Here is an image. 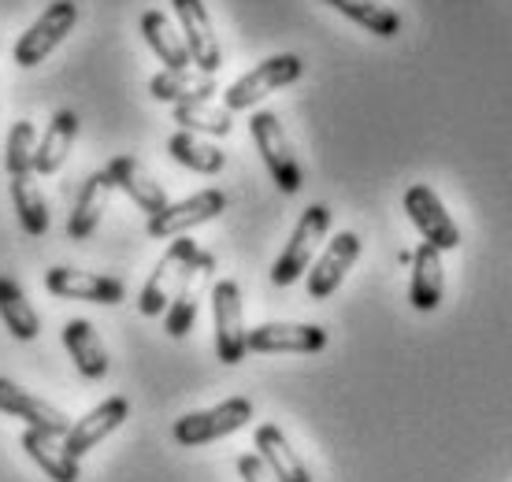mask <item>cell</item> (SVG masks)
Listing matches in <instances>:
<instances>
[{"mask_svg":"<svg viewBox=\"0 0 512 482\" xmlns=\"http://www.w3.org/2000/svg\"><path fill=\"white\" fill-rule=\"evenodd\" d=\"M327 230H331V208L327 204H308L305 212H301V219H297L290 241H286V249L271 264V282L275 286H294L308 271L312 256L320 249V241L327 238Z\"/></svg>","mask_w":512,"mask_h":482,"instance_id":"obj_1","label":"cell"},{"mask_svg":"<svg viewBox=\"0 0 512 482\" xmlns=\"http://www.w3.org/2000/svg\"><path fill=\"white\" fill-rule=\"evenodd\" d=\"M78 23V4L75 0H52L49 8L26 26V34L15 41V64L19 67H38L45 64L52 52L60 49V41L75 30Z\"/></svg>","mask_w":512,"mask_h":482,"instance_id":"obj_2","label":"cell"},{"mask_svg":"<svg viewBox=\"0 0 512 482\" xmlns=\"http://www.w3.org/2000/svg\"><path fill=\"white\" fill-rule=\"evenodd\" d=\"M249 130H253L256 149H260L264 164H268L271 182H275L282 193L294 197V193L305 186V171L297 164V153H294V145H290V138H286V130H282L279 115L256 112L253 119H249Z\"/></svg>","mask_w":512,"mask_h":482,"instance_id":"obj_3","label":"cell"},{"mask_svg":"<svg viewBox=\"0 0 512 482\" xmlns=\"http://www.w3.org/2000/svg\"><path fill=\"white\" fill-rule=\"evenodd\" d=\"M249 419H253V401H249V397H227V401H219L216 408L182 416L179 423L171 427V438H175L182 449H197V445L219 442V438H227V434L242 431Z\"/></svg>","mask_w":512,"mask_h":482,"instance_id":"obj_4","label":"cell"},{"mask_svg":"<svg viewBox=\"0 0 512 482\" xmlns=\"http://www.w3.org/2000/svg\"><path fill=\"white\" fill-rule=\"evenodd\" d=\"M197 256V241L193 238H175L171 245H167V253L156 260V267L149 271V282L141 286V297H138V312L145 319L153 316H164L167 305H171V297H175V290L182 286V279H186V267H190V260Z\"/></svg>","mask_w":512,"mask_h":482,"instance_id":"obj_5","label":"cell"},{"mask_svg":"<svg viewBox=\"0 0 512 482\" xmlns=\"http://www.w3.org/2000/svg\"><path fill=\"white\" fill-rule=\"evenodd\" d=\"M301 75H305L301 56H294V52L268 56V60H264V64H256L249 75H242L238 82H231V89L223 93V101H227L223 108H231V112H245V108H253L256 101H264L268 93L297 82Z\"/></svg>","mask_w":512,"mask_h":482,"instance_id":"obj_6","label":"cell"},{"mask_svg":"<svg viewBox=\"0 0 512 482\" xmlns=\"http://www.w3.org/2000/svg\"><path fill=\"white\" fill-rule=\"evenodd\" d=\"M212 319H216V356L223 364H242L249 353V330H245L242 290L234 279H219L212 286Z\"/></svg>","mask_w":512,"mask_h":482,"instance_id":"obj_7","label":"cell"},{"mask_svg":"<svg viewBox=\"0 0 512 482\" xmlns=\"http://www.w3.org/2000/svg\"><path fill=\"white\" fill-rule=\"evenodd\" d=\"M45 290L60 301H90V305H119L127 301V286L116 275L101 271H75V267H49Z\"/></svg>","mask_w":512,"mask_h":482,"instance_id":"obj_8","label":"cell"},{"mask_svg":"<svg viewBox=\"0 0 512 482\" xmlns=\"http://www.w3.org/2000/svg\"><path fill=\"white\" fill-rule=\"evenodd\" d=\"M405 212H409L412 227L420 230V238L427 245H435L438 253H449V249L461 245V227L453 223L446 204L438 201V193L431 186H423V182L409 186L405 190Z\"/></svg>","mask_w":512,"mask_h":482,"instance_id":"obj_9","label":"cell"},{"mask_svg":"<svg viewBox=\"0 0 512 482\" xmlns=\"http://www.w3.org/2000/svg\"><path fill=\"white\" fill-rule=\"evenodd\" d=\"M223 212H227V193L223 190H201V193H193V197H186V201H179V204L167 201L164 212L149 216V238H156V241L179 238V234L201 227V223L223 216Z\"/></svg>","mask_w":512,"mask_h":482,"instance_id":"obj_10","label":"cell"},{"mask_svg":"<svg viewBox=\"0 0 512 482\" xmlns=\"http://www.w3.org/2000/svg\"><path fill=\"white\" fill-rule=\"evenodd\" d=\"M212 271H216V256L197 249V256H193L190 267H186V279H182V286L175 290V297H171V305H167V312H164V330L171 338H186L193 330L197 305H201V297H205Z\"/></svg>","mask_w":512,"mask_h":482,"instance_id":"obj_11","label":"cell"},{"mask_svg":"<svg viewBox=\"0 0 512 482\" xmlns=\"http://www.w3.org/2000/svg\"><path fill=\"white\" fill-rule=\"evenodd\" d=\"M360 249H364V241H360L353 230H338V234L327 241L323 256L312 264V271H308V297H312V301H327V297L342 286V279L349 275V267L360 260Z\"/></svg>","mask_w":512,"mask_h":482,"instance_id":"obj_12","label":"cell"},{"mask_svg":"<svg viewBox=\"0 0 512 482\" xmlns=\"http://www.w3.org/2000/svg\"><path fill=\"white\" fill-rule=\"evenodd\" d=\"M127 416H130V401L127 397H104L101 405L97 408H90L82 419H75L71 427H67V434H64V445H67V453L71 457H86L90 449H97V445L108 438V434H116L123 423H127Z\"/></svg>","mask_w":512,"mask_h":482,"instance_id":"obj_13","label":"cell"},{"mask_svg":"<svg viewBox=\"0 0 512 482\" xmlns=\"http://www.w3.org/2000/svg\"><path fill=\"white\" fill-rule=\"evenodd\" d=\"M171 8L179 15L182 41H186L190 60L197 64V71L216 75L219 67H223V52H219V41H216V30H212V19H208L205 0H171Z\"/></svg>","mask_w":512,"mask_h":482,"instance_id":"obj_14","label":"cell"},{"mask_svg":"<svg viewBox=\"0 0 512 482\" xmlns=\"http://www.w3.org/2000/svg\"><path fill=\"white\" fill-rule=\"evenodd\" d=\"M245 345L249 353H320L327 349V330L320 323H260Z\"/></svg>","mask_w":512,"mask_h":482,"instance_id":"obj_15","label":"cell"},{"mask_svg":"<svg viewBox=\"0 0 512 482\" xmlns=\"http://www.w3.org/2000/svg\"><path fill=\"white\" fill-rule=\"evenodd\" d=\"M0 412H8V416L23 419L26 427H38V431L49 434H67V427H71V419L60 408L49 405L45 397H34L30 390H23L19 382L4 379V375H0Z\"/></svg>","mask_w":512,"mask_h":482,"instance_id":"obj_16","label":"cell"},{"mask_svg":"<svg viewBox=\"0 0 512 482\" xmlns=\"http://www.w3.org/2000/svg\"><path fill=\"white\" fill-rule=\"evenodd\" d=\"M104 175H108V182H112V190L127 193L130 201L138 204L145 216H156V212H164L167 208L164 186H160V182H156V178L149 175L134 156H116V160H108Z\"/></svg>","mask_w":512,"mask_h":482,"instance_id":"obj_17","label":"cell"},{"mask_svg":"<svg viewBox=\"0 0 512 482\" xmlns=\"http://www.w3.org/2000/svg\"><path fill=\"white\" fill-rule=\"evenodd\" d=\"M19 445L26 449V457L34 460L52 482H78L82 479V468H78V457H71L64 445V434H49L38 431V427H26Z\"/></svg>","mask_w":512,"mask_h":482,"instance_id":"obj_18","label":"cell"},{"mask_svg":"<svg viewBox=\"0 0 512 482\" xmlns=\"http://www.w3.org/2000/svg\"><path fill=\"white\" fill-rule=\"evenodd\" d=\"M64 349L67 356L75 360V368L82 379H104L112 360H108V345L101 342V334L93 327L90 319H67L64 323Z\"/></svg>","mask_w":512,"mask_h":482,"instance_id":"obj_19","label":"cell"},{"mask_svg":"<svg viewBox=\"0 0 512 482\" xmlns=\"http://www.w3.org/2000/svg\"><path fill=\"white\" fill-rule=\"evenodd\" d=\"M216 75L190 71V67H167L160 75L149 78V93L164 104H190V101H212L216 93Z\"/></svg>","mask_w":512,"mask_h":482,"instance_id":"obj_20","label":"cell"},{"mask_svg":"<svg viewBox=\"0 0 512 482\" xmlns=\"http://www.w3.org/2000/svg\"><path fill=\"white\" fill-rule=\"evenodd\" d=\"M442 290H446V275H442V253L435 245L423 241L412 253V282H409V301L416 312H435L442 305Z\"/></svg>","mask_w":512,"mask_h":482,"instance_id":"obj_21","label":"cell"},{"mask_svg":"<svg viewBox=\"0 0 512 482\" xmlns=\"http://www.w3.org/2000/svg\"><path fill=\"white\" fill-rule=\"evenodd\" d=\"M108 197H112V182H108V175H104V171H93V175L86 178L82 193H78L75 212H71V219H67V238L90 241L93 234H97V227H101Z\"/></svg>","mask_w":512,"mask_h":482,"instance_id":"obj_22","label":"cell"},{"mask_svg":"<svg viewBox=\"0 0 512 482\" xmlns=\"http://www.w3.org/2000/svg\"><path fill=\"white\" fill-rule=\"evenodd\" d=\"M256 453L264 457L271 471H275V479L279 482H312L308 475L305 460L294 453V445L286 442V434L275 427V423H264V427H256Z\"/></svg>","mask_w":512,"mask_h":482,"instance_id":"obj_23","label":"cell"},{"mask_svg":"<svg viewBox=\"0 0 512 482\" xmlns=\"http://www.w3.org/2000/svg\"><path fill=\"white\" fill-rule=\"evenodd\" d=\"M75 134H78V115L75 112L52 115L45 138H41L38 149H34V175H56V171L64 167L71 145H75Z\"/></svg>","mask_w":512,"mask_h":482,"instance_id":"obj_24","label":"cell"},{"mask_svg":"<svg viewBox=\"0 0 512 482\" xmlns=\"http://www.w3.org/2000/svg\"><path fill=\"white\" fill-rule=\"evenodd\" d=\"M0 323L8 327V334H12L15 342H34L41 334V319L34 312V305L26 301L19 282L4 279V275H0Z\"/></svg>","mask_w":512,"mask_h":482,"instance_id":"obj_25","label":"cell"},{"mask_svg":"<svg viewBox=\"0 0 512 482\" xmlns=\"http://www.w3.org/2000/svg\"><path fill=\"white\" fill-rule=\"evenodd\" d=\"M141 38H145V45L160 56V64L167 67H190V49H186V41L175 34V26H171V19H167L164 12H156V8H149V12L141 15Z\"/></svg>","mask_w":512,"mask_h":482,"instance_id":"obj_26","label":"cell"},{"mask_svg":"<svg viewBox=\"0 0 512 482\" xmlns=\"http://www.w3.org/2000/svg\"><path fill=\"white\" fill-rule=\"evenodd\" d=\"M167 156H171L175 164L197 171V175H219V171L227 167V156L219 153L216 145H208L205 138H197L193 130H175V134L167 138Z\"/></svg>","mask_w":512,"mask_h":482,"instance_id":"obj_27","label":"cell"},{"mask_svg":"<svg viewBox=\"0 0 512 482\" xmlns=\"http://www.w3.org/2000/svg\"><path fill=\"white\" fill-rule=\"evenodd\" d=\"M12 204H15V216H19V227L30 238L49 234V204H45V193L34 182V171L30 175H12Z\"/></svg>","mask_w":512,"mask_h":482,"instance_id":"obj_28","label":"cell"},{"mask_svg":"<svg viewBox=\"0 0 512 482\" xmlns=\"http://www.w3.org/2000/svg\"><path fill=\"white\" fill-rule=\"evenodd\" d=\"M327 4L346 19H353L357 26H364L375 38H397L401 34V15L379 4V0H327Z\"/></svg>","mask_w":512,"mask_h":482,"instance_id":"obj_29","label":"cell"},{"mask_svg":"<svg viewBox=\"0 0 512 482\" xmlns=\"http://www.w3.org/2000/svg\"><path fill=\"white\" fill-rule=\"evenodd\" d=\"M231 108H219L212 101H190V104H175V123L182 130H193V134H212V138H227L234 130Z\"/></svg>","mask_w":512,"mask_h":482,"instance_id":"obj_30","label":"cell"},{"mask_svg":"<svg viewBox=\"0 0 512 482\" xmlns=\"http://www.w3.org/2000/svg\"><path fill=\"white\" fill-rule=\"evenodd\" d=\"M34 149H38V130L34 123L19 119L8 134V149H4V171L8 175H30L34 171Z\"/></svg>","mask_w":512,"mask_h":482,"instance_id":"obj_31","label":"cell"},{"mask_svg":"<svg viewBox=\"0 0 512 482\" xmlns=\"http://www.w3.org/2000/svg\"><path fill=\"white\" fill-rule=\"evenodd\" d=\"M238 475H242V482H279L275 479V471L264 464L260 453H245V457H238Z\"/></svg>","mask_w":512,"mask_h":482,"instance_id":"obj_32","label":"cell"}]
</instances>
